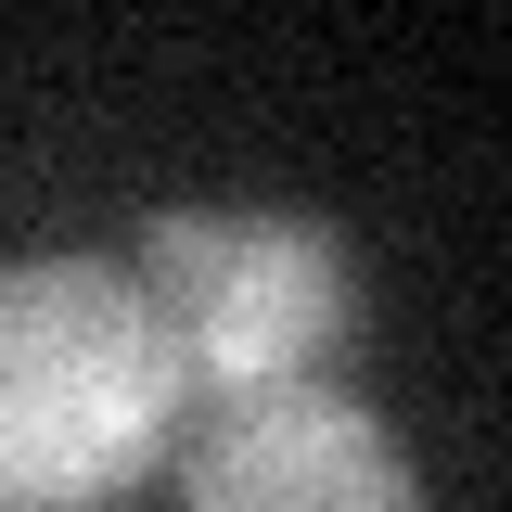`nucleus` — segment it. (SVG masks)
Segmentation results:
<instances>
[{"label":"nucleus","instance_id":"1","mask_svg":"<svg viewBox=\"0 0 512 512\" xmlns=\"http://www.w3.org/2000/svg\"><path fill=\"white\" fill-rule=\"evenodd\" d=\"M180 423L167 333L103 256L0 269V512H103Z\"/></svg>","mask_w":512,"mask_h":512},{"label":"nucleus","instance_id":"2","mask_svg":"<svg viewBox=\"0 0 512 512\" xmlns=\"http://www.w3.org/2000/svg\"><path fill=\"white\" fill-rule=\"evenodd\" d=\"M141 308L167 333V372L205 397H256V384H320L346 346L359 282L320 218H269V205H180L154 218L141 256Z\"/></svg>","mask_w":512,"mask_h":512},{"label":"nucleus","instance_id":"3","mask_svg":"<svg viewBox=\"0 0 512 512\" xmlns=\"http://www.w3.org/2000/svg\"><path fill=\"white\" fill-rule=\"evenodd\" d=\"M180 512H423V487L346 384H256L192 436Z\"/></svg>","mask_w":512,"mask_h":512}]
</instances>
